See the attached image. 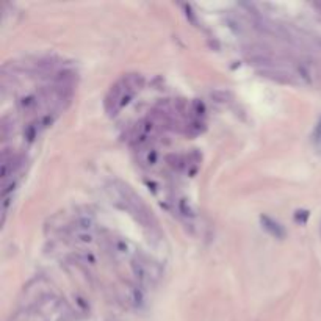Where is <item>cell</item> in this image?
Instances as JSON below:
<instances>
[{
  "label": "cell",
  "mask_w": 321,
  "mask_h": 321,
  "mask_svg": "<svg viewBox=\"0 0 321 321\" xmlns=\"http://www.w3.org/2000/svg\"><path fill=\"white\" fill-rule=\"evenodd\" d=\"M155 265L151 263L149 260H145V259H133L132 260V271L133 274L136 276L138 282L142 283V285H148V283H152L157 277H158V271L154 270Z\"/></svg>",
  "instance_id": "1"
},
{
  "label": "cell",
  "mask_w": 321,
  "mask_h": 321,
  "mask_svg": "<svg viewBox=\"0 0 321 321\" xmlns=\"http://www.w3.org/2000/svg\"><path fill=\"white\" fill-rule=\"evenodd\" d=\"M110 251L119 260H133L135 259L133 244L124 238H113L110 241Z\"/></svg>",
  "instance_id": "2"
},
{
  "label": "cell",
  "mask_w": 321,
  "mask_h": 321,
  "mask_svg": "<svg viewBox=\"0 0 321 321\" xmlns=\"http://www.w3.org/2000/svg\"><path fill=\"white\" fill-rule=\"evenodd\" d=\"M260 223H262V227L270 235H273L276 238H283L285 237V229L277 221H274L273 218H270V217H260Z\"/></svg>",
  "instance_id": "3"
},
{
  "label": "cell",
  "mask_w": 321,
  "mask_h": 321,
  "mask_svg": "<svg viewBox=\"0 0 321 321\" xmlns=\"http://www.w3.org/2000/svg\"><path fill=\"white\" fill-rule=\"evenodd\" d=\"M96 221L93 217L83 215L74 223V234H94Z\"/></svg>",
  "instance_id": "4"
},
{
  "label": "cell",
  "mask_w": 321,
  "mask_h": 321,
  "mask_svg": "<svg viewBox=\"0 0 321 321\" xmlns=\"http://www.w3.org/2000/svg\"><path fill=\"white\" fill-rule=\"evenodd\" d=\"M126 298L135 307H141L142 302H145V296H142V292L138 287H135V285H127V287H126Z\"/></svg>",
  "instance_id": "5"
},
{
  "label": "cell",
  "mask_w": 321,
  "mask_h": 321,
  "mask_svg": "<svg viewBox=\"0 0 321 321\" xmlns=\"http://www.w3.org/2000/svg\"><path fill=\"white\" fill-rule=\"evenodd\" d=\"M145 163L146 165H149V166H152V165H155L157 163V160H158V154H157V151H154V149H149V151H146V154H145Z\"/></svg>",
  "instance_id": "6"
},
{
  "label": "cell",
  "mask_w": 321,
  "mask_h": 321,
  "mask_svg": "<svg viewBox=\"0 0 321 321\" xmlns=\"http://www.w3.org/2000/svg\"><path fill=\"white\" fill-rule=\"evenodd\" d=\"M34 105H37V99H34L33 96L24 97V99L21 100V106H22L24 110H30V109H33Z\"/></svg>",
  "instance_id": "7"
},
{
  "label": "cell",
  "mask_w": 321,
  "mask_h": 321,
  "mask_svg": "<svg viewBox=\"0 0 321 321\" xmlns=\"http://www.w3.org/2000/svg\"><path fill=\"white\" fill-rule=\"evenodd\" d=\"M313 136H315V139L321 141V118H319V121L316 122V127H315V130H313Z\"/></svg>",
  "instance_id": "8"
}]
</instances>
